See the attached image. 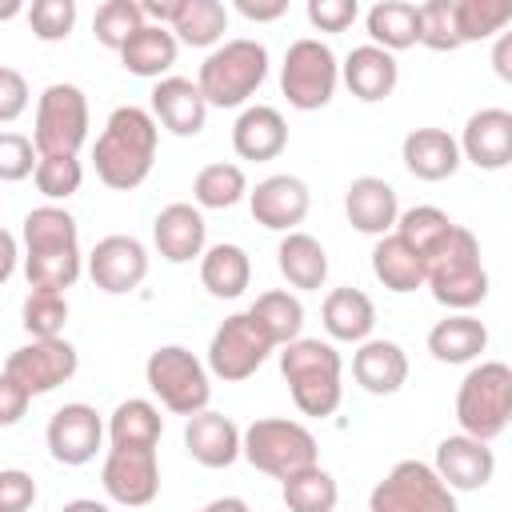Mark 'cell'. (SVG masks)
Returning a JSON list of instances; mask_svg holds the SVG:
<instances>
[{
    "instance_id": "1f68e13d",
    "label": "cell",
    "mask_w": 512,
    "mask_h": 512,
    "mask_svg": "<svg viewBox=\"0 0 512 512\" xmlns=\"http://www.w3.org/2000/svg\"><path fill=\"white\" fill-rule=\"evenodd\" d=\"M176 52H180V44H176V36H172L168 28L144 24V28L120 48V64H124V72H132V76H140V80H164L168 68L176 64Z\"/></svg>"
},
{
    "instance_id": "83f0119b",
    "label": "cell",
    "mask_w": 512,
    "mask_h": 512,
    "mask_svg": "<svg viewBox=\"0 0 512 512\" xmlns=\"http://www.w3.org/2000/svg\"><path fill=\"white\" fill-rule=\"evenodd\" d=\"M320 320H324V332L332 340H340V344H364V340H372V328H376V304L360 288H332L324 296Z\"/></svg>"
},
{
    "instance_id": "6da1fadb",
    "label": "cell",
    "mask_w": 512,
    "mask_h": 512,
    "mask_svg": "<svg viewBox=\"0 0 512 512\" xmlns=\"http://www.w3.org/2000/svg\"><path fill=\"white\" fill-rule=\"evenodd\" d=\"M24 240V280L28 288L40 292H68L80 272H84V252H80V228L76 216L60 204H40L24 216L20 224Z\"/></svg>"
},
{
    "instance_id": "5b68a950",
    "label": "cell",
    "mask_w": 512,
    "mask_h": 512,
    "mask_svg": "<svg viewBox=\"0 0 512 512\" xmlns=\"http://www.w3.org/2000/svg\"><path fill=\"white\" fill-rule=\"evenodd\" d=\"M264 76H268V48L260 40L240 36V40L216 44L204 56L196 72V88L208 108H240L264 84Z\"/></svg>"
},
{
    "instance_id": "8fae6325",
    "label": "cell",
    "mask_w": 512,
    "mask_h": 512,
    "mask_svg": "<svg viewBox=\"0 0 512 512\" xmlns=\"http://www.w3.org/2000/svg\"><path fill=\"white\" fill-rule=\"evenodd\" d=\"M368 512H460L456 492L424 460H400L368 492Z\"/></svg>"
},
{
    "instance_id": "f35d334b",
    "label": "cell",
    "mask_w": 512,
    "mask_h": 512,
    "mask_svg": "<svg viewBox=\"0 0 512 512\" xmlns=\"http://www.w3.org/2000/svg\"><path fill=\"white\" fill-rule=\"evenodd\" d=\"M248 196V176L240 164H228V160H216V164H204L192 180V200L196 208H232Z\"/></svg>"
},
{
    "instance_id": "52a82bcc",
    "label": "cell",
    "mask_w": 512,
    "mask_h": 512,
    "mask_svg": "<svg viewBox=\"0 0 512 512\" xmlns=\"http://www.w3.org/2000/svg\"><path fill=\"white\" fill-rule=\"evenodd\" d=\"M240 456L272 480H288L320 464L316 436L300 420H284V416H260L248 428H240Z\"/></svg>"
},
{
    "instance_id": "9c48e42d",
    "label": "cell",
    "mask_w": 512,
    "mask_h": 512,
    "mask_svg": "<svg viewBox=\"0 0 512 512\" xmlns=\"http://www.w3.org/2000/svg\"><path fill=\"white\" fill-rule=\"evenodd\" d=\"M88 140V96L56 80L36 96V120H32V148L36 156H76Z\"/></svg>"
},
{
    "instance_id": "484cf974",
    "label": "cell",
    "mask_w": 512,
    "mask_h": 512,
    "mask_svg": "<svg viewBox=\"0 0 512 512\" xmlns=\"http://www.w3.org/2000/svg\"><path fill=\"white\" fill-rule=\"evenodd\" d=\"M232 148L240 160H276L288 148V124L272 104H248L232 124Z\"/></svg>"
},
{
    "instance_id": "f546056e",
    "label": "cell",
    "mask_w": 512,
    "mask_h": 512,
    "mask_svg": "<svg viewBox=\"0 0 512 512\" xmlns=\"http://www.w3.org/2000/svg\"><path fill=\"white\" fill-rule=\"evenodd\" d=\"M276 268L292 288L316 292L328 280V252H324V244L316 236L296 228V232H284V240L276 248Z\"/></svg>"
},
{
    "instance_id": "8992f818",
    "label": "cell",
    "mask_w": 512,
    "mask_h": 512,
    "mask_svg": "<svg viewBox=\"0 0 512 512\" xmlns=\"http://www.w3.org/2000/svg\"><path fill=\"white\" fill-rule=\"evenodd\" d=\"M512 420V368L504 360H480L456 388V424L464 436L492 444Z\"/></svg>"
},
{
    "instance_id": "ffe728a7",
    "label": "cell",
    "mask_w": 512,
    "mask_h": 512,
    "mask_svg": "<svg viewBox=\"0 0 512 512\" xmlns=\"http://www.w3.org/2000/svg\"><path fill=\"white\" fill-rule=\"evenodd\" d=\"M152 244L168 264H188V260L204 256V244H208L204 212L196 204H184V200L160 208L152 220Z\"/></svg>"
},
{
    "instance_id": "9f6ffc18",
    "label": "cell",
    "mask_w": 512,
    "mask_h": 512,
    "mask_svg": "<svg viewBox=\"0 0 512 512\" xmlns=\"http://www.w3.org/2000/svg\"><path fill=\"white\" fill-rule=\"evenodd\" d=\"M200 512H252V508H248V500H240V496H216V500H208Z\"/></svg>"
},
{
    "instance_id": "cb8c5ba5",
    "label": "cell",
    "mask_w": 512,
    "mask_h": 512,
    "mask_svg": "<svg viewBox=\"0 0 512 512\" xmlns=\"http://www.w3.org/2000/svg\"><path fill=\"white\" fill-rule=\"evenodd\" d=\"M400 160H404V168L416 180L440 184V180H452L456 176V168H460V144L444 128H412L404 136V144H400Z\"/></svg>"
},
{
    "instance_id": "74e56055",
    "label": "cell",
    "mask_w": 512,
    "mask_h": 512,
    "mask_svg": "<svg viewBox=\"0 0 512 512\" xmlns=\"http://www.w3.org/2000/svg\"><path fill=\"white\" fill-rule=\"evenodd\" d=\"M280 496L288 512H336L340 504V484L328 468L312 464L288 480H280Z\"/></svg>"
},
{
    "instance_id": "2e32d148",
    "label": "cell",
    "mask_w": 512,
    "mask_h": 512,
    "mask_svg": "<svg viewBox=\"0 0 512 512\" xmlns=\"http://www.w3.org/2000/svg\"><path fill=\"white\" fill-rule=\"evenodd\" d=\"M88 276L100 292L108 296H128L144 284L148 276V248L136 236H104L96 240V248L88 252Z\"/></svg>"
},
{
    "instance_id": "603a6c76",
    "label": "cell",
    "mask_w": 512,
    "mask_h": 512,
    "mask_svg": "<svg viewBox=\"0 0 512 512\" xmlns=\"http://www.w3.org/2000/svg\"><path fill=\"white\" fill-rule=\"evenodd\" d=\"M340 80L348 84V92H352L356 100L380 104V100H388V96L396 92V84H400V64H396L392 52H384V48H376V44H360V48H352V52L344 56Z\"/></svg>"
},
{
    "instance_id": "ab89813d",
    "label": "cell",
    "mask_w": 512,
    "mask_h": 512,
    "mask_svg": "<svg viewBox=\"0 0 512 512\" xmlns=\"http://www.w3.org/2000/svg\"><path fill=\"white\" fill-rule=\"evenodd\" d=\"M456 224H452V216L444 212V208H436V204H416V208H408V212H400L396 216V236L400 240H408L424 260L448 240V232H452Z\"/></svg>"
},
{
    "instance_id": "44dd1931",
    "label": "cell",
    "mask_w": 512,
    "mask_h": 512,
    "mask_svg": "<svg viewBox=\"0 0 512 512\" xmlns=\"http://www.w3.org/2000/svg\"><path fill=\"white\" fill-rule=\"evenodd\" d=\"M344 216L364 236H388L400 216L396 188L384 176H356L344 188Z\"/></svg>"
},
{
    "instance_id": "d4e9b609",
    "label": "cell",
    "mask_w": 512,
    "mask_h": 512,
    "mask_svg": "<svg viewBox=\"0 0 512 512\" xmlns=\"http://www.w3.org/2000/svg\"><path fill=\"white\" fill-rule=\"evenodd\" d=\"M184 448L204 468H232L240 460V428L224 412H196L184 424Z\"/></svg>"
},
{
    "instance_id": "7bdbcfd3",
    "label": "cell",
    "mask_w": 512,
    "mask_h": 512,
    "mask_svg": "<svg viewBox=\"0 0 512 512\" xmlns=\"http://www.w3.org/2000/svg\"><path fill=\"white\" fill-rule=\"evenodd\" d=\"M20 324L32 340H56L68 324V296L64 292H40L32 288L20 304Z\"/></svg>"
},
{
    "instance_id": "4fadbf2b",
    "label": "cell",
    "mask_w": 512,
    "mask_h": 512,
    "mask_svg": "<svg viewBox=\"0 0 512 512\" xmlns=\"http://www.w3.org/2000/svg\"><path fill=\"white\" fill-rule=\"evenodd\" d=\"M80 368V356L76 348L56 336V340H28L24 348H16L8 360H4V372L28 392V396H44L52 388H60L64 380H72Z\"/></svg>"
},
{
    "instance_id": "60d3db41",
    "label": "cell",
    "mask_w": 512,
    "mask_h": 512,
    "mask_svg": "<svg viewBox=\"0 0 512 512\" xmlns=\"http://www.w3.org/2000/svg\"><path fill=\"white\" fill-rule=\"evenodd\" d=\"M456 12V32L460 44H476V40H492L508 28L512 20V4L508 0H452Z\"/></svg>"
},
{
    "instance_id": "f5cc1de1",
    "label": "cell",
    "mask_w": 512,
    "mask_h": 512,
    "mask_svg": "<svg viewBox=\"0 0 512 512\" xmlns=\"http://www.w3.org/2000/svg\"><path fill=\"white\" fill-rule=\"evenodd\" d=\"M236 12L244 20H256V24H268V20H280L288 12V0H236Z\"/></svg>"
},
{
    "instance_id": "f907efd6",
    "label": "cell",
    "mask_w": 512,
    "mask_h": 512,
    "mask_svg": "<svg viewBox=\"0 0 512 512\" xmlns=\"http://www.w3.org/2000/svg\"><path fill=\"white\" fill-rule=\"evenodd\" d=\"M28 100H32V92H28L24 72H16V68L0 64V124L20 120V116L28 112Z\"/></svg>"
},
{
    "instance_id": "816d5d0a",
    "label": "cell",
    "mask_w": 512,
    "mask_h": 512,
    "mask_svg": "<svg viewBox=\"0 0 512 512\" xmlns=\"http://www.w3.org/2000/svg\"><path fill=\"white\" fill-rule=\"evenodd\" d=\"M28 404H32V396H28L8 372H0V428L20 424L24 412H28Z\"/></svg>"
},
{
    "instance_id": "11a10c76",
    "label": "cell",
    "mask_w": 512,
    "mask_h": 512,
    "mask_svg": "<svg viewBox=\"0 0 512 512\" xmlns=\"http://www.w3.org/2000/svg\"><path fill=\"white\" fill-rule=\"evenodd\" d=\"M492 68H496V76H500V80H512V32H500V36H496Z\"/></svg>"
},
{
    "instance_id": "277c9868",
    "label": "cell",
    "mask_w": 512,
    "mask_h": 512,
    "mask_svg": "<svg viewBox=\"0 0 512 512\" xmlns=\"http://www.w3.org/2000/svg\"><path fill=\"white\" fill-rule=\"evenodd\" d=\"M424 284L432 288V300L452 312H468V308L484 304L488 268L480 260V240L464 224H456L448 232V240L424 260Z\"/></svg>"
},
{
    "instance_id": "8d00e7d4",
    "label": "cell",
    "mask_w": 512,
    "mask_h": 512,
    "mask_svg": "<svg viewBox=\"0 0 512 512\" xmlns=\"http://www.w3.org/2000/svg\"><path fill=\"white\" fill-rule=\"evenodd\" d=\"M248 316L264 328V336H268L276 348L300 340V328H304V304H300V296H292V292H284V288H268V292H260V296L252 300Z\"/></svg>"
},
{
    "instance_id": "30bf717a",
    "label": "cell",
    "mask_w": 512,
    "mask_h": 512,
    "mask_svg": "<svg viewBox=\"0 0 512 512\" xmlns=\"http://www.w3.org/2000/svg\"><path fill=\"white\" fill-rule=\"evenodd\" d=\"M336 84H340V60L324 40L300 36L288 44L280 64V92L296 112L324 108L336 96Z\"/></svg>"
},
{
    "instance_id": "e0dca14e",
    "label": "cell",
    "mask_w": 512,
    "mask_h": 512,
    "mask_svg": "<svg viewBox=\"0 0 512 512\" xmlns=\"http://www.w3.org/2000/svg\"><path fill=\"white\" fill-rule=\"evenodd\" d=\"M308 208H312V192L292 172L264 176L256 188H248V212L268 232H296V224H304Z\"/></svg>"
},
{
    "instance_id": "e575fe53",
    "label": "cell",
    "mask_w": 512,
    "mask_h": 512,
    "mask_svg": "<svg viewBox=\"0 0 512 512\" xmlns=\"http://www.w3.org/2000/svg\"><path fill=\"white\" fill-rule=\"evenodd\" d=\"M364 28L376 48L384 52H404L420 44V8L408 0H380L368 8Z\"/></svg>"
},
{
    "instance_id": "7c38bea8",
    "label": "cell",
    "mask_w": 512,
    "mask_h": 512,
    "mask_svg": "<svg viewBox=\"0 0 512 512\" xmlns=\"http://www.w3.org/2000/svg\"><path fill=\"white\" fill-rule=\"evenodd\" d=\"M276 352V344L264 336V328L248 316V312H232L228 320H220V328L208 340V372L220 376L224 384H240L248 380L268 356Z\"/></svg>"
},
{
    "instance_id": "836d02e7",
    "label": "cell",
    "mask_w": 512,
    "mask_h": 512,
    "mask_svg": "<svg viewBox=\"0 0 512 512\" xmlns=\"http://www.w3.org/2000/svg\"><path fill=\"white\" fill-rule=\"evenodd\" d=\"M108 444L112 448H156L164 436V416L152 400H120L108 416Z\"/></svg>"
},
{
    "instance_id": "3957f363",
    "label": "cell",
    "mask_w": 512,
    "mask_h": 512,
    "mask_svg": "<svg viewBox=\"0 0 512 512\" xmlns=\"http://www.w3.org/2000/svg\"><path fill=\"white\" fill-rule=\"evenodd\" d=\"M280 376L288 380V392H292V404L304 412V416H332L344 400V360L340 352L328 344V340H316V336H300L292 344L280 348Z\"/></svg>"
},
{
    "instance_id": "681fc988",
    "label": "cell",
    "mask_w": 512,
    "mask_h": 512,
    "mask_svg": "<svg viewBox=\"0 0 512 512\" xmlns=\"http://www.w3.org/2000/svg\"><path fill=\"white\" fill-rule=\"evenodd\" d=\"M36 504V480L24 468H0V512H28Z\"/></svg>"
},
{
    "instance_id": "680465c9",
    "label": "cell",
    "mask_w": 512,
    "mask_h": 512,
    "mask_svg": "<svg viewBox=\"0 0 512 512\" xmlns=\"http://www.w3.org/2000/svg\"><path fill=\"white\" fill-rule=\"evenodd\" d=\"M24 12V4L20 0H0V20H16Z\"/></svg>"
},
{
    "instance_id": "4316f807",
    "label": "cell",
    "mask_w": 512,
    "mask_h": 512,
    "mask_svg": "<svg viewBox=\"0 0 512 512\" xmlns=\"http://www.w3.org/2000/svg\"><path fill=\"white\" fill-rule=\"evenodd\" d=\"M352 376L372 396H392L408 380V356L396 340H364L352 352Z\"/></svg>"
},
{
    "instance_id": "f6af8a7d",
    "label": "cell",
    "mask_w": 512,
    "mask_h": 512,
    "mask_svg": "<svg viewBox=\"0 0 512 512\" xmlns=\"http://www.w3.org/2000/svg\"><path fill=\"white\" fill-rule=\"evenodd\" d=\"M24 16L36 40L56 44V40H68L76 28V0H32Z\"/></svg>"
},
{
    "instance_id": "ac0fdd59",
    "label": "cell",
    "mask_w": 512,
    "mask_h": 512,
    "mask_svg": "<svg viewBox=\"0 0 512 512\" xmlns=\"http://www.w3.org/2000/svg\"><path fill=\"white\" fill-rule=\"evenodd\" d=\"M432 472L452 488V492H480L492 476H496V456L484 440H472L464 432L444 436L436 444V460Z\"/></svg>"
},
{
    "instance_id": "5bb4252c",
    "label": "cell",
    "mask_w": 512,
    "mask_h": 512,
    "mask_svg": "<svg viewBox=\"0 0 512 512\" xmlns=\"http://www.w3.org/2000/svg\"><path fill=\"white\" fill-rule=\"evenodd\" d=\"M44 440H48V452H52L56 464L80 468V464L96 460V452L104 444V420L92 404L72 400V404L52 412V420L44 428Z\"/></svg>"
},
{
    "instance_id": "ba28073f",
    "label": "cell",
    "mask_w": 512,
    "mask_h": 512,
    "mask_svg": "<svg viewBox=\"0 0 512 512\" xmlns=\"http://www.w3.org/2000/svg\"><path fill=\"white\" fill-rule=\"evenodd\" d=\"M144 380L152 388V396L176 412V416H196L208 408L212 400V384H208V368L204 360L184 348V344H160L148 364H144Z\"/></svg>"
},
{
    "instance_id": "4dcf8cb0",
    "label": "cell",
    "mask_w": 512,
    "mask_h": 512,
    "mask_svg": "<svg viewBox=\"0 0 512 512\" xmlns=\"http://www.w3.org/2000/svg\"><path fill=\"white\" fill-rule=\"evenodd\" d=\"M372 276L388 288V292H416L424 288V256L400 240L396 232L388 236H376V248H372Z\"/></svg>"
},
{
    "instance_id": "9a60e30c",
    "label": "cell",
    "mask_w": 512,
    "mask_h": 512,
    "mask_svg": "<svg viewBox=\"0 0 512 512\" xmlns=\"http://www.w3.org/2000/svg\"><path fill=\"white\" fill-rule=\"evenodd\" d=\"M104 492L124 508H144L160 492V460L156 448H108L100 468Z\"/></svg>"
},
{
    "instance_id": "d6a6232c",
    "label": "cell",
    "mask_w": 512,
    "mask_h": 512,
    "mask_svg": "<svg viewBox=\"0 0 512 512\" xmlns=\"http://www.w3.org/2000/svg\"><path fill=\"white\" fill-rule=\"evenodd\" d=\"M200 284L216 300H236L252 284V260L240 244H212L200 256Z\"/></svg>"
},
{
    "instance_id": "d590c367",
    "label": "cell",
    "mask_w": 512,
    "mask_h": 512,
    "mask_svg": "<svg viewBox=\"0 0 512 512\" xmlns=\"http://www.w3.org/2000/svg\"><path fill=\"white\" fill-rule=\"evenodd\" d=\"M176 44L188 48H216L228 32V8L220 0H180L176 20L168 24Z\"/></svg>"
},
{
    "instance_id": "7dc6e473",
    "label": "cell",
    "mask_w": 512,
    "mask_h": 512,
    "mask_svg": "<svg viewBox=\"0 0 512 512\" xmlns=\"http://www.w3.org/2000/svg\"><path fill=\"white\" fill-rule=\"evenodd\" d=\"M32 172H36V148H32V136L0 132V184L28 180Z\"/></svg>"
},
{
    "instance_id": "b9f144b4",
    "label": "cell",
    "mask_w": 512,
    "mask_h": 512,
    "mask_svg": "<svg viewBox=\"0 0 512 512\" xmlns=\"http://www.w3.org/2000/svg\"><path fill=\"white\" fill-rule=\"evenodd\" d=\"M144 24H148V20H144V12H140V0H104V4L96 8V16H92V36H96L104 48L120 52Z\"/></svg>"
},
{
    "instance_id": "d6986e66",
    "label": "cell",
    "mask_w": 512,
    "mask_h": 512,
    "mask_svg": "<svg viewBox=\"0 0 512 512\" xmlns=\"http://www.w3.org/2000/svg\"><path fill=\"white\" fill-rule=\"evenodd\" d=\"M460 144V160L484 168V172H500L512 164V112L508 108H480L468 116Z\"/></svg>"
},
{
    "instance_id": "7402d4cb",
    "label": "cell",
    "mask_w": 512,
    "mask_h": 512,
    "mask_svg": "<svg viewBox=\"0 0 512 512\" xmlns=\"http://www.w3.org/2000/svg\"><path fill=\"white\" fill-rule=\"evenodd\" d=\"M152 120L164 124L172 136H196L204 132L208 104L188 76H164L152 84Z\"/></svg>"
},
{
    "instance_id": "c3c4849f",
    "label": "cell",
    "mask_w": 512,
    "mask_h": 512,
    "mask_svg": "<svg viewBox=\"0 0 512 512\" xmlns=\"http://www.w3.org/2000/svg\"><path fill=\"white\" fill-rule=\"evenodd\" d=\"M360 16L356 0H308V24L316 32H344Z\"/></svg>"
},
{
    "instance_id": "ee69618b",
    "label": "cell",
    "mask_w": 512,
    "mask_h": 512,
    "mask_svg": "<svg viewBox=\"0 0 512 512\" xmlns=\"http://www.w3.org/2000/svg\"><path fill=\"white\" fill-rule=\"evenodd\" d=\"M32 180H36L40 196H44L48 204H56V200H68V196L80 192V184H84V164H80L76 156H36Z\"/></svg>"
},
{
    "instance_id": "7a4b0ae2",
    "label": "cell",
    "mask_w": 512,
    "mask_h": 512,
    "mask_svg": "<svg viewBox=\"0 0 512 512\" xmlns=\"http://www.w3.org/2000/svg\"><path fill=\"white\" fill-rule=\"evenodd\" d=\"M160 128L148 108L140 104H120L104 120L96 144H92V164L104 188L112 192H132L148 180L152 160H156Z\"/></svg>"
},
{
    "instance_id": "bcb514c9",
    "label": "cell",
    "mask_w": 512,
    "mask_h": 512,
    "mask_svg": "<svg viewBox=\"0 0 512 512\" xmlns=\"http://www.w3.org/2000/svg\"><path fill=\"white\" fill-rule=\"evenodd\" d=\"M416 8H420V44L428 52H456V48H464L460 32H456L452 0H428V4H416Z\"/></svg>"
},
{
    "instance_id": "db71d44e",
    "label": "cell",
    "mask_w": 512,
    "mask_h": 512,
    "mask_svg": "<svg viewBox=\"0 0 512 512\" xmlns=\"http://www.w3.org/2000/svg\"><path fill=\"white\" fill-rule=\"evenodd\" d=\"M16 264H20V244H16V236L8 228H0V284L12 280Z\"/></svg>"
},
{
    "instance_id": "f1b7e54d",
    "label": "cell",
    "mask_w": 512,
    "mask_h": 512,
    "mask_svg": "<svg viewBox=\"0 0 512 512\" xmlns=\"http://www.w3.org/2000/svg\"><path fill=\"white\" fill-rule=\"evenodd\" d=\"M488 348V328L472 312H452L432 324L428 332V352L440 364H472Z\"/></svg>"
},
{
    "instance_id": "6f0895ef",
    "label": "cell",
    "mask_w": 512,
    "mask_h": 512,
    "mask_svg": "<svg viewBox=\"0 0 512 512\" xmlns=\"http://www.w3.org/2000/svg\"><path fill=\"white\" fill-rule=\"evenodd\" d=\"M60 512H112L108 504H100V500H88V496H80V500H68Z\"/></svg>"
}]
</instances>
